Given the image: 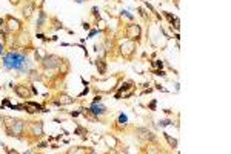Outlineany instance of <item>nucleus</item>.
Wrapping results in <instances>:
<instances>
[{
    "label": "nucleus",
    "mask_w": 231,
    "mask_h": 154,
    "mask_svg": "<svg viewBox=\"0 0 231 154\" xmlns=\"http://www.w3.org/2000/svg\"><path fill=\"white\" fill-rule=\"evenodd\" d=\"M37 39H40V40H46V37H45L43 34H37Z\"/></svg>",
    "instance_id": "obj_25"
},
{
    "label": "nucleus",
    "mask_w": 231,
    "mask_h": 154,
    "mask_svg": "<svg viewBox=\"0 0 231 154\" xmlns=\"http://www.w3.org/2000/svg\"><path fill=\"white\" fill-rule=\"evenodd\" d=\"M140 36V28H139V25H130L126 29V37H130V39H137V37Z\"/></svg>",
    "instance_id": "obj_5"
},
{
    "label": "nucleus",
    "mask_w": 231,
    "mask_h": 154,
    "mask_svg": "<svg viewBox=\"0 0 231 154\" xmlns=\"http://www.w3.org/2000/svg\"><path fill=\"white\" fill-rule=\"evenodd\" d=\"M8 29H13V31L20 29V23H19V20H16V19H9V20H8Z\"/></svg>",
    "instance_id": "obj_7"
},
{
    "label": "nucleus",
    "mask_w": 231,
    "mask_h": 154,
    "mask_svg": "<svg viewBox=\"0 0 231 154\" xmlns=\"http://www.w3.org/2000/svg\"><path fill=\"white\" fill-rule=\"evenodd\" d=\"M93 14H94V16H99V8H97V6H94V8H93Z\"/></svg>",
    "instance_id": "obj_22"
},
{
    "label": "nucleus",
    "mask_w": 231,
    "mask_h": 154,
    "mask_svg": "<svg viewBox=\"0 0 231 154\" xmlns=\"http://www.w3.org/2000/svg\"><path fill=\"white\" fill-rule=\"evenodd\" d=\"M79 114H80V112H79V111H74V112H71V116H73V117H77Z\"/></svg>",
    "instance_id": "obj_27"
},
{
    "label": "nucleus",
    "mask_w": 231,
    "mask_h": 154,
    "mask_svg": "<svg viewBox=\"0 0 231 154\" xmlns=\"http://www.w3.org/2000/svg\"><path fill=\"white\" fill-rule=\"evenodd\" d=\"M14 89H16V93L19 96L22 97V99H28V97H31V91H29L28 88H26L25 85H19V86H14Z\"/></svg>",
    "instance_id": "obj_6"
},
{
    "label": "nucleus",
    "mask_w": 231,
    "mask_h": 154,
    "mask_svg": "<svg viewBox=\"0 0 231 154\" xmlns=\"http://www.w3.org/2000/svg\"><path fill=\"white\" fill-rule=\"evenodd\" d=\"M83 29H86V31H88V29H89V25H88V23H83Z\"/></svg>",
    "instance_id": "obj_28"
},
{
    "label": "nucleus",
    "mask_w": 231,
    "mask_h": 154,
    "mask_svg": "<svg viewBox=\"0 0 231 154\" xmlns=\"http://www.w3.org/2000/svg\"><path fill=\"white\" fill-rule=\"evenodd\" d=\"M31 11H32V6H28V8H23V16L25 17H29V16H31Z\"/></svg>",
    "instance_id": "obj_14"
},
{
    "label": "nucleus",
    "mask_w": 231,
    "mask_h": 154,
    "mask_svg": "<svg viewBox=\"0 0 231 154\" xmlns=\"http://www.w3.org/2000/svg\"><path fill=\"white\" fill-rule=\"evenodd\" d=\"M100 100H102V97H100V96H97V97H94V100H93V102L96 103V102H100Z\"/></svg>",
    "instance_id": "obj_26"
},
{
    "label": "nucleus",
    "mask_w": 231,
    "mask_h": 154,
    "mask_svg": "<svg viewBox=\"0 0 231 154\" xmlns=\"http://www.w3.org/2000/svg\"><path fill=\"white\" fill-rule=\"evenodd\" d=\"M46 146V142H40V143H37V148H45Z\"/></svg>",
    "instance_id": "obj_23"
},
{
    "label": "nucleus",
    "mask_w": 231,
    "mask_h": 154,
    "mask_svg": "<svg viewBox=\"0 0 231 154\" xmlns=\"http://www.w3.org/2000/svg\"><path fill=\"white\" fill-rule=\"evenodd\" d=\"M150 108L151 110H156V100H153V102L150 103Z\"/></svg>",
    "instance_id": "obj_24"
},
{
    "label": "nucleus",
    "mask_w": 231,
    "mask_h": 154,
    "mask_svg": "<svg viewBox=\"0 0 231 154\" xmlns=\"http://www.w3.org/2000/svg\"><path fill=\"white\" fill-rule=\"evenodd\" d=\"M165 16H166V19H168V20H169V23L173 25V22H174V19H176V17H174V16H171V14H169V13H165Z\"/></svg>",
    "instance_id": "obj_16"
},
{
    "label": "nucleus",
    "mask_w": 231,
    "mask_h": 154,
    "mask_svg": "<svg viewBox=\"0 0 231 154\" xmlns=\"http://www.w3.org/2000/svg\"><path fill=\"white\" fill-rule=\"evenodd\" d=\"M75 134H86V131L83 130V128H80V126H79V128L75 130Z\"/></svg>",
    "instance_id": "obj_21"
},
{
    "label": "nucleus",
    "mask_w": 231,
    "mask_h": 154,
    "mask_svg": "<svg viewBox=\"0 0 231 154\" xmlns=\"http://www.w3.org/2000/svg\"><path fill=\"white\" fill-rule=\"evenodd\" d=\"M136 134H137L140 139H143V140H151V142H153L154 139H156V136H154L151 131H148L146 128H139L137 131H136Z\"/></svg>",
    "instance_id": "obj_4"
},
{
    "label": "nucleus",
    "mask_w": 231,
    "mask_h": 154,
    "mask_svg": "<svg viewBox=\"0 0 231 154\" xmlns=\"http://www.w3.org/2000/svg\"><path fill=\"white\" fill-rule=\"evenodd\" d=\"M97 32H99V31H97V29H93V31H89V36H88V39H93V37L96 36Z\"/></svg>",
    "instance_id": "obj_20"
},
{
    "label": "nucleus",
    "mask_w": 231,
    "mask_h": 154,
    "mask_svg": "<svg viewBox=\"0 0 231 154\" xmlns=\"http://www.w3.org/2000/svg\"><path fill=\"white\" fill-rule=\"evenodd\" d=\"M163 136H165V139H166V140H168V143H169V146H171V148L173 149H176L177 148V140H176V139H173L171 136H169V134H163Z\"/></svg>",
    "instance_id": "obj_9"
},
{
    "label": "nucleus",
    "mask_w": 231,
    "mask_h": 154,
    "mask_svg": "<svg viewBox=\"0 0 231 154\" xmlns=\"http://www.w3.org/2000/svg\"><path fill=\"white\" fill-rule=\"evenodd\" d=\"M3 36H5V34H3V32H0V43H2V39H3Z\"/></svg>",
    "instance_id": "obj_30"
},
{
    "label": "nucleus",
    "mask_w": 231,
    "mask_h": 154,
    "mask_svg": "<svg viewBox=\"0 0 231 154\" xmlns=\"http://www.w3.org/2000/svg\"><path fill=\"white\" fill-rule=\"evenodd\" d=\"M88 93H89V88H88V86H86V88L83 89V91L80 93V94H79V97H83V96H86V94H88Z\"/></svg>",
    "instance_id": "obj_19"
},
{
    "label": "nucleus",
    "mask_w": 231,
    "mask_h": 154,
    "mask_svg": "<svg viewBox=\"0 0 231 154\" xmlns=\"http://www.w3.org/2000/svg\"><path fill=\"white\" fill-rule=\"evenodd\" d=\"M126 122H128V117H126V116H125L123 112H122V114H119V117H117V123H122V125H125Z\"/></svg>",
    "instance_id": "obj_12"
},
{
    "label": "nucleus",
    "mask_w": 231,
    "mask_h": 154,
    "mask_svg": "<svg viewBox=\"0 0 231 154\" xmlns=\"http://www.w3.org/2000/svg\"><path fill=\"white\" fill-rule=\"evenodd\" d=\"M0 54H3V43H0Z\"/></svg>",
    "instance_id": "obj_29"
},
{
    "label": "nucleus",
    "mask_w": 231,
    "mask_h": 154,
    "mask_svg": "<svg viewBox=\"0 0 231 154\" xmlns=\"http://www.w3.org/2000/svg\"><path fill=\"white\" fill-rule=\"evenodd\" d=\"M154 74H156V76H160V77H165V71H163V69H157V71H154Z\"/></svg>",
    "instance_id": "obj_17"
},
{
    "label": "nucleus",
    "mask_w": 231,
    "mask_h": 154,
    "mask_svg": "<svg viewBox=\"0 0 231 154\" xmlns=\"http://www.w3.org/2000/svg\"><path fill=\"white\" fill-rule=\"evenodd\" d=\"M3 66L8 71H17L20 74H26L29 71L31 62L26 57V52H19V51H8L3 56Z\"/></svg>",
    "instance_id": "obj_1"
},
{
    "label": "nucleus",
    "mask_w": 231,
    "mask_h": 154,
    "mask_svg": "<svg viewBox=\"0 0 231 154\" xmlns=\"http://www.w3.org/2000/svg\"><path fill=\"white\" fill-rule=\"evenodd\" d=\"M122 16L128 17V19H131V20H132V19H134V16H132V14H130V13H128V11H122Z\"/></svg>",
    "instance_id": "obj_18"
},
{
    "label": "nucleus",
    "mask_w": 231,
    "mask_h": 154,
    "mask_svg": "<svg viewBox=\"0 0 231 154\" xmlns=\"http://www.w3.org/2000/svg\"><path fill=\"white\" fill-rule=\"evenodd\" d=\"M45 20H46V14L43 13V11H40L39 13V19H37V23H36V26H37V29H40L42 26H43V23H45Z\"/></svg>",
    "instance_id": "obj_8"
},
{
    "label": "nucleus",
    "mask_w": 231,
    "mask_h": 154,
    "mask_svg": "<svg viewBox=\"0 0 231 154\" xmlns=\"http://www.w3.org/2000/svg\"><path fill=\"white\" fill-rule=\"evenodd\" d=\"M86 112H91V114H94L96 117H100V116H105L107 114V106L105 105H102L100 102H96V103H91V106L86 110Z\"/></svg>",
    "instance_id": "obj_3"
},
{
    "label": "nucleus",
    "mask_w": 231,
    "mask_h": 154,
    "mask_svg": "<svg viewBox=\"0 0 231 154\" xmlns=\"http://www.w3.org/2000/svg\"><path fill=\"white\" fill-rule=\"evenodd\" d=\"M60 63H62V60H60L57 56H54V54L45 56V57L42 59V65H43L45 68H57Z\"/></svg>",
    "instance_id": "obj_2"
},
{
    "label": "nucleus",
    "mask_w": 231,
    "mask_h": 154,
    "mask_svg": "<svg viewBox=\"0 0 231 154\" xmlns=\"http://www.w3.org/2000/svg\"><path fill=\"white\" fill-rule=\"evenodd\" d=\"M74 2H75V3H83L85 0H74Z\"/></svg>",
    "instance_id": "obj_31"
},
{
    "label": "nucleus",
    "mask_w": 231,
    "mask_h": 154,
    "mask_svg": "<svg viewBox=\"0 0 231 154\" xmlns=\"http://www.w3.org/2000/svg\"><path fill=\"white\" fill-rule=\"evenodd\" d=\"M97 68H99V74H105L107 73V65H105L103 60H97Z\"/></svg>",
    "instance_id": "obj_10"
},
{
    "label": "nucleus",
    "mask_w": 231,
    "mask_h": 154,
    "mask_svg": "<svg viewBox=\"0 0 231 154\" xmlns=\"http://www.w3.org/2000/svg\"><path fill=\"white\" fill-rule=\"evenodd\" d=\"M32 131H34V134H42V123H34L32 125Z\"/></svg>",
    "instance_id": "obj_11"
},
{
    "label": "nucleus",
    "mask_w": 231,
    "mask_h": 154,
    "mask_svg": "<svg viewBox=\"0 0 231 154\" xmlns=\"http://www.w3.org/2000/svg\"><path fill=\"white\" fill-rule=\"evenodd\" d=\"M171 120H168V119H166V120H160V122H159V126H162V128H165V126H168V125H171Z\"/></svg>",
    "instance_id": "obj_13"
},
{
    "label": "nucleus",
    "mask_w": 231,
    "mask_h": 154,
    "mask_svg": "<svg viewBox=\"0 0 231 154\" xmlns=\"http://www.w3.org/2000/svg\"><path fill=\"white\" fill-rule=\"evenodd\" d=\"M2 120H3V117H2V116H0V123H2Z\"/></svg>",
    "instance_id": "obj_32"
},
{
    "label": "nucleus",
    "mask_w": 231,
    "mask_h": 154,
    "mask_svg": "<svg viewBox=\"0 0 231 154\" xmlns=\"http://www.w3.org/2000/svg\"><path fill=\"white\" fill-rule=\"evenodd\" d=\"M153 66H157V68L162 69V66H163V62H162V60H156V62H153Z\"/></svg>",
    "instance_id": "obj_15"
}]
</instances>
